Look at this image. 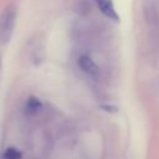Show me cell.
Wrapping results in <instances>:
<instances>
[{"label": "cell", "instance_id": "4", "mask_svg": "<svg viewBox=\"0 0 159 159\" xmlns=\"http://www.w3.org/2000/svg\"><path fill=\"white\" fill-rule=\"evenodd\" d=\"M4 159H21V153L16 148H7L4 154Z\"/></svg>", "mask_w": 159, "mask_h": 159}, {"label": "cell", "instance_id": "3", "mask_svg": "<svg viewBox=\"0 0 159 159\" xmlns=\"http://www.w3.org/2000/svg\"><path fill=\"white\" fill-rule=\"evenodd\" d=\"M78 66L83 72H86L89 76H97L99 73V67L88 56H81L78 58Z\"/></svg>", "mask_w": 159, "mask_h": 159}, {"label": "cell", "instance_id": "2", "mask_svg": "<svg viewBox=\"0 0 159 159\" xmlns=\"http://www.w3.org/2000/svg\"><path fill=\"white\" fill-rule=\"evenodd\" d=\"M94 1H96L97 6H98L99 11L104 16H107L111 20H114V21H118L119 20L118 14H117V11L114 9V5H113V1L112 0H94Z\"/></svg>", "mask_w": 159, "mask_h": 159}, {"label": "cell", "instance_id": "5", "mask_svg": "<svg viewBox=\"0 0 159 159\" xmlns=\"http://www.w3.org/2000/svg\"><path fill=\"white\" fill-rule=\"evenodd\" d=\"M39 107H40V102H39L36 98H31V99L29 101L27 106H26V108H27V109H30L31 112H35Z\"/></svg>", "mask_w": 159, "mask_h": 159}, {"label": "cell", "instance_id": "1", "mask_svg": "<svg viewBox=\"0 0 159 159\" xmlns=\"http://www.w3.org/2000/svg\"><path fill=\"white\" fill-rule=\"evenodd\" d=\"M16 24V6L10 4L1 11L0 15V43L6 45L14 32Z\"/></svg>", "mask_w": 159, "mask_h": 159}]
</instances>
